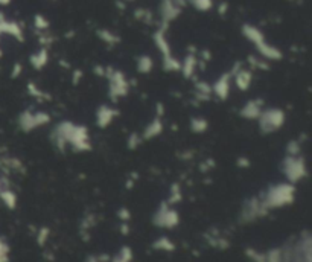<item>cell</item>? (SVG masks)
I'll return each mask as SVG.
<instances>
[{
    "label": "cell",
    "mask_w": 312,
    "mask_h": 262,
    "mask_svg": "<svg viewBox=\"0 0 312 262\" xmlns=\"http://www.w3.org/2000/svg\"><path fill=\"white\" fill-rule=\"evenodd\" d=\"M53 136H58L63 141H66V144L72 145L75 151H88L91 148L87 128L81 127V125H75L72 122H61L55 128Z\"/></svg>",
    "instance_id": "obj_1"
},
{
    "label": "cell",
    "mask_w": 312,
    "mask_h": 262,
    "mask_svg": "<svg viewBox=\"0 0 312 262\" xmlns=\"http://www.w3.org/2000/svg\"><path fill=\"white\" fill-rule=\"evenodd\" d=\"M285 122V114L279 109H267L262 110L259 116V127L262 133H274Z\"/></svg>",
    "instance_id": "obj_2"
},
{
    "label": "cell",
    "mask_w": 312,
    "mask_h": 262,
    "mask_svg": "<svg viewBox=\"0 0 312 262\" xmlns=\"http://www.w3.org/2000/svg\"><path fill=\"white\" fill-rule=\"evenodd\" d=\"M283 172L291 182H299L306 176L305 160L300 155H288L283 162Z\"/></svg>",
    "instance_id": "obj_3"
},
{
    "label": "cell",
    "mask_w": 312,
    "mask_h": 262,
    "mask_svg": "<svg viewBox=\"0 0 312 262\" xmlns=\"http://www.w3.org/2000/svg\"><path fill=\"white\" fill-rule=\"evenodd\" d=\"M294 197V186L291 185H277L273 189H270V192L265 197V204L267 206H280L285 203H289Z\"/></svg>",
    "instance_id": "obj_4"
},
{
    "label": "cell",
    "mask_w": 312,
    "mask_h": 262,
    "mask_svg": "<svg viewBox=\"0 0 312 262\" xmlns=\"http://www.w3.org/2000/svg\"><path fill=\"white\" fill-rule=\"evenodd\" d=\"M50 120L49 114L44 112H31V110H26L20 114L19 117V125L23 131H31V130H35L39 127L46 125L47 122Z\"/></svg>",
    "instance_id": "obj_5"
},
{
    "label": "cell",
    "mask_w": 312,
    "mask_h": 262,
    "mask_svg": "<svg viewBox=\"0 0 312 262\" xmlns=\"http://www.w3.org/2000/svg\"><path fill=\"white\" fill-rule=\"evenodd\" d=\"M110 89H108V93L113 99H117V98H122L128 93V82L125 79V76L122 75L120 72H112L110 76Z\"/></svg>",
    "instance_id": "obj_6"
},
{
    "label": "cell",
    "mask_w": 312,
    "mask_h": 262,
    "mask_svg": "<svg viewBox=\"0 0 312 262\" xmlns=\"http://www.w3.org/2000/svg\"><path fill=\"white\" fill-rule=\"evenodd\" d=\"M117 114H119V112H117L116 109L107 107V106H101L98 109V112H96V124H98V127H101V128L108 127L113 122L115 116H117Z\"/></svg>",
    "instance_id": "obj_7"
},
{
    "label": "cell",
    "mask_w": 312,
    "mask_h": 262,
    "mask_svg": "<svg viewBox=\"0 0 312 262\" xmlns=\"http://www.w3.org/2000/svg\"><path fill=\"white\" fill-rule=\"evenodd\" d=\"M262 110H264V101L262 99H253V101H248L242 107L241 116L245 119H259Z\"/></svg>",
    "instance_id": "obj_8"
},
{
    "label": "cell",
    "mask_w": 312,
    "mask_h": 262,
    "mask_svg": "<svg viewBox=\"0 0 312 262\" xmlns=\"http://www.w3.org/2000/svg\"><path fill=\"white\" fill-rule=\"evenodd\" d=\"M230 92V76L223 75L212 87V93H215L219 99H226Z\"/></svg>",
    "instance_id": "obj_9"
},
{
    "label": "cell",
    "mask_w": 312,
    "mask_h": 262,
    "mask_svg": "<svg viewBox=\"0 0 312 262\" xmlns=\"http://www.w3.org/2000/svg\"><path fill=\"white\" fill-rule=\"evenodd\" d=\"M161 131H163V122H161L160 117H156V119L151 120L150 125L143 130L142 139H143V141H150V139H153V137H157Z\"/></svg>",
    "instance_id": "obj_10"
},
{
    "label": "cell",
    "mask_w": 312,
    "mask_h": 262,
    "mask_svg": "<svg viewBox=\"0 0 312 262\" xmlns=\"http://www.w3.org/2000/svg\"><path fill=\"white\" fill-rule=\"evenodd\" d=\"M251 84V74L248 71H241L236 76V85L241 90H247Z\"/></svg>",
    "instance_id": "obj_11"
},
{
    "label": "cell",
    "mask_w": 312,
    "mask_h": 262,
    "mask_svg": "<svg viewBox=\"0 0 312 262\" xmlns=\"http://www.w3.org/2000/svg\"><path fill=\"white\" fill-rule=\"evenodd\" d=\"M195 95L198 99L207 101V99H210V96H212V87L207 85V84H196Z\"/></svg>",
    "instance_id": "obj_12"
},
{
    "label": "cell",
    "mask_w": 312,
    "mask_h": 262,
    "mask_svg": "<svg viewBox=\"0 0 312 262\" xmlns=\"http://www.w3.org/2000/svg\"><path fill=\"white\" fill-rule=\"evenodd\" d=\"M207 127H209V124H207V120L203 119V117H194V119L191 120V128H192V131H195V133H204V131L207 130Z\"/></svg>",
    "instance_id": "obj_13"
},
{
    "label": "cell",
    "mask_w": 312,
    "mask_h": 262,
    "mask_svg": "<svg viewBox=\"0 0 312 262\" xmlns=\"http://www.w3.org/2000/svg\"><path fill=\"white\" fill-rule=\"evenodd\" d=\"M142 136L140 134H137V133H133L131 136H130V139H128V147L131 148V150H134V148H137L140 144H142Z\"/></svg>",
    "instance_id": "obj_14"
},
{
    "label": "cell",
    "mask_w": 312,
    "mask_h": 262,
    "mask_svg": "<svg viewBox=\"0 0 312 262\" xmlns=\"http://www.w3.org/2000/svg\"><path fill=\"white\" fill-rule=\"evenodd\" d=\"M32 64H34V67L35 69H41L44 64H46V61H47V58H46V52H41L40 55L37 57H32Z\"/></svg>",
    "instance_id": "obj_15"
},
{
    "label": "cell",
    "mask_w": 312,
    "mask_h": 262,
    "mask_svg": "<svg viewBox=\"0 0 312 262\" xmlns=\"http://www.w3.org/2000/svg\"><path fill=\"white\" fill-rule=\"evenodd\" d=\"M151 67H153V61L148 58V57H143L142 60H140V64H139V69H140V72H143V74H148L150 71H151Z\"/></svg>",
    "instance_id": "obj_16"
},
{
    "label": "cell",
    "mask_w": 312,
    "mask_h": 262,
    "mask_svg": "<svg viewBox=\"0 0 312 262\" xmlns=\"http://www.w3.org/2000/svg\"><path fill=\"white\" fill-rule=\"evenodd\" d=\"M29 92L32 93V96H35V98H39V99H44V98H47V96H46V93H44L43 90L37 89V85H35V84H29Z\"/></svg>",
    "instance_id": "obj_17"
},
{
    "label": "cell",
    "mask_w": 312,
    "mask_h": 262,
    "mask_svg": "<svg viewBox=\"0 0 312 262\" xmlns=\"http://www.w3.org/2000/svg\"><path fill=\"white\" fill-rule=\"evenodd\" d=\"M288 155H299L300 154V144H297V142H291L289 145H288Z\"/></svg>",
    "instance_id": "obj_18"
},
{
    "label": "cell",
    "mask_w": 312,
    "mask_h": 262,
    "mask_svg": "<svg viewBox=\"0 0 312 262\" xmlns=\"http://www.w3.org/2000/svg\"><path fill=\"white\" fill-rule=\"evenodd\" d=\"M237 165H239V166H244V168H248V165H250V160H248L247 157H241V159L237 160Z\"/></svg>",
    "instance_id": "obj_19"
},
{
    "label": "cell",
    "mask_w": 312,
    "mask_h": 262,
    "mask_svg": "<svg viewBox=\"0 0 312 262\" xmlns=\"http://www.w3.org/2000/svg\"><path fill=\"white\" fill-rule=\"evenodd\" d=\"M8 0H0V3H6Z\"/></svg>",
    "instance_id": "obj_20"
}]
</instances>
